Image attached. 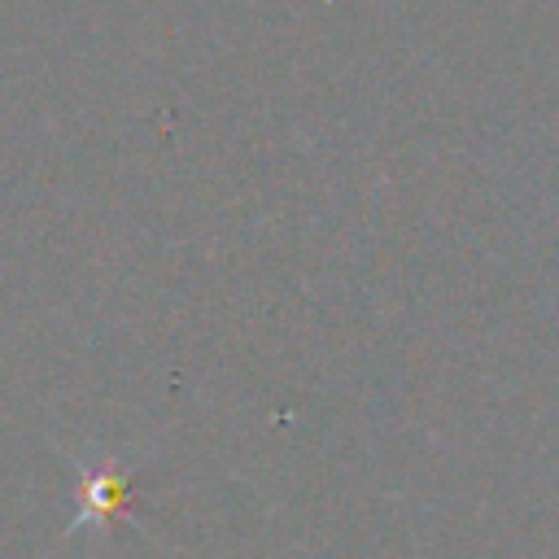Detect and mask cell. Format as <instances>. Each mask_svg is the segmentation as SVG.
Here are the masks:
<instances>
[{
  "label": "cell",
  "mask_w": 559,
  "mask_h": 559,
  "mask_svg": "<svg viewBox=\"0 0 559 559\" xmlns=\"http://www.w3.org/2000/svg\"><path fill=\"white\" fill-rule=\"evenodd\" d=\"M131 476L118 459H100V463H79V511L66 524V537L83 533V528H109L118 520H127L131 511Z\"/></svg>",
  "instance_id": "cell-1"
}]
</instances>
